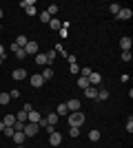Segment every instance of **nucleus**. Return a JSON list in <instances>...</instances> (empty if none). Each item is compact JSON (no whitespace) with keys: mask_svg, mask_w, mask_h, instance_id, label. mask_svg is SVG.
<instances>
[{"mask_svg":"<svg viewBox=\"0 0 133 148\" xmlns=\"http://www.w3.org/2000/svg\"><path fill=\"white\" fill-rule=\"evenodd\" d=\"M33 62H36L38 66H47V64H49V60H47L44 53H36V56H33Z\"/></svg>","mask_w":133,"mask_h":148,"instance_id":"10","label":"nucleus"},{"mask_svg":"<svg viewBox=\"0 0 133 148\" xmlns=\"http://www.w3.org/2000/svg\"><path fill=\"white\" fill-rule=\"evenodd\" d=\"M49 27H51V29H53V31H60V27H62V22H60V20H58V18H51Z\"/></svg>","mask_w":133,"mask_h":148,"instance_id":"20","label":"nucleus"},{"mask_svg":"<svg viewBox=\"0 0 133 148\" xmlns=\"http://www.w3.org/2000/svg\"><path fill=\"white\" fill-rule=\"evenodd\" d=\"M2 124H5V126H13V124H16V115H7Z\"/></svg>","mask_w":133,"mask_h":148,"instance_id":"25","label":"nucleus"},{"mask_svg":"<svg viewBox=\"0 0 133 148\" xmlns=\"http://www.w3.org/2000/svg\"><path fill=\"white\" fill-rule=\"evenodd\" d=\"M11 128H13V130H22V128H25V124H20V122H16V124H13V126H11Z\"/></svg>","mask_w":133,"mask_h":148,"instance_id":"40","label":"nucleus"},{"mask_svg":"<svg viewBox=\"0 0 133 148\" xmlns=\"http://www.w3.org/2000/svg\"><path fill=\"white\" fill-rule=\"evenodd\" d=\"M133 56H131V51H122V62H131Z\"/></svg>","mask_w":133,"mask_h":148,"instance_id":"30","label":"nucleus"},{"mask_svg":"<svg viewBox=\"0 0 133 148\" xmlns=\"http://www.w3.org/2000/svg\"><path fill=\"white\" fill-rule=\"evenodd\" d=\"M25 53H27V56H36V53H38V42L29 40V42H27V47H25Z\"/></svg>","mask_w":133,"mask_h":148,"instance_id":"8","label":"nucleus"},{"mask_svg":"<svg viewBox=\"0 0 133 148\" xmlns=\"http://www.w3.org/2000/svg\"><path fill=\"white\" fill-rule=\"evenodd\" d=\"M13 56L18 58V60H25V58H27V53H25V49H16V51H13Z\"/></svg>","mask_w":133,"mask_h":148,"instance_id":"27","label":"nucleus"},{"mask_svg":"<svg viewBox=\"0 0 133 148\" xmlns=\"http://www.w3.org/2000/svg\"><path fill=\"white\" fill-rule=\"evenodd\" d=\"M49 144H51V146H60V144H62V135H60L58 130L49 133Z\"/></svg>","mask_w":133,"mask_h":148,"instance_id":"5","label":"nucleus"},{"mask_svg":"<svg viewBox=\"0 0 133 148\" xmlns=\"http://www.w3.org/2000/svg\"><path fill=\"white\" fill-rule=\"evenodd\" d=\"M40 20H42L44 25H49V22H51V16H49L47 11H40Z\"/></svg>","mask_w":133,"mask_h":148,"instance_id":"26","label":"nucleus"},{"mask_svg":"<svg viewBox=\"0 0 133 148\" xmlns=\"http://www.w3.org/2000/svg\"><path fill=\"white\" fill-rule=\"evenodd\" d=\"M40 113H36V111H31V113H27V122H31V124H38L40 122Z\"/></svg>","mask_w":133,"mask_h":148,"instance_id":"14","label":"nucleus"},{"mask_svg":"<svg viewBox=\"0 0 133 148\" xmlns=\"http://www.w3.org/2000/svg\"><path fill=\"white\" fill-rule=\"evenodd\" d=\"M9 102H11V97H9V93H0V104H2V106H7Z\"/></svg>","mask_w":133,"mask_h":148,"instance_id":"21","label":"nucleus"},{"mask_svg":"<svg viewBox=\"0 0 133 148\" xmlns=\"http://www.w3.org/2000/svg\"><path fill=\"white\" fill-rule=\"evenodd\" d=\"M27 42H29V38H27L25 33H20V36L16 38V42H13V44H16L18 49H25V47H27Z\"/></svg>","mask_w":133,"mask_h":148,"instance_id":"13","label":"nucleus"},{"mask_svg":"<svg viewBox=\"0 0 133 148\" xmlns=\"http://www.w3.org/2000/svg\"><path fill=\"white\" fill-rule=\"evenodd\" d=\"M64 113H69L67 111V104H60L58 106V115H64Z\"/></svg>","mask_w":133,"mask_h":148,"instance_id":"38","label":"nucleus"},{"mask_svg":"<svg viewBox=\"0 0 133 148\" xmlns=\"http://www.w3.org/2000/svg\"><path fill=\"white\" fill-rule=\"evenodd\" d=\"M11 139H13V144H16V146H20V144H25V139H27V137H25V133H22V130H16Z\"/></svg>","mask_w":133,"mask_h":148,"instance_id":"12","label":"nucleus"},{"mask_svg":"<svg viewBox=\"0 0 133 148\" xmlns=\"http://www.w3.org/2000/svg\"><path fill=\"white\" fill-rule=\"evenodd\" d=\"M0 29H2V25H0Z\"/></svg>","mask_w":133,"mask_h":148,"instance_id":"46","label":"nucleus"},{"mask_svg":"<svg viewBox=\"0 0 133 148\" xmlns=\"http://www.w3.org/2000/svg\"><path fill=\"white\" fill-rule=\"evenodd\" d=\"M47 13H49L51 18H53V16L58 13V5H49V7H47Z\"/></svg>","mask_w":133,"mask_h":148,"instance_id":"29","label":"nucleus"},{"mask_svg":"<svg viewBox=\"0 0 133 148\" xmlns=\"http://www.w3.org/2000/svg\"><path fill=\"white\" fill-rule=\"evenodd\" d=\"M33 5H36L33 0H22V2H20V7H25V9H27V7H33Z\"/></svg>","mask_w":133,"mask_h":148,"instance_id":"37","label":"nucleus"},{"mask_svg":"<svg viewBox=\"0 0 133 148\" xmlns=\"http://www.w3.org/2000/svg\"><path fill=\"white\" fill-rule=\"evenodd\" d=\"M9 97H11V99H18V97H22V93H20L18 88H13V91L9 93Z\"/></svg>","mask_w":133,"mask_h":148,"instance_id":"31","label":"nucleus"},{"mask_svg":"<svg viewBox=\"0 0 133 148\" xmlns=\"http://www.w3.org/2000/svg\"><path fill=\"white\" fill-rule=\"evenodd\" d=\"M25 77H29V75H27V71H25V69H13V73H11V80L20 82V80H25Z\"/></svg>","mask_w":133,"mask_h":148,"instance_id":"7","label":"nucleus"},{"mask_svg":"<svg viewBox=\"0 0 133 148\" xmlns=\"http://www.w3.org/2000/svg\"><path fill=\"white\" fill-rule=\"evenodd\" d=\"M0 20H2V9H0Z\"/></svg>","mask_w":133,"mask_h":148,"instance_id":"45","label":"nucleus"},{"mask_svg":"<svg viewBox=\"0 0 133 148\" xmlns=\"http://www.w3.org/2000/svg\"><path fill=\"white\" fill-rule=\"evenodd\" d=\"M100 137H102L100 130H89V139L91 142H100Z\"/></svg>","mask_w":133,"mask_h":148,"instance_id":"19","label":"nucleus"},{"mask_svg":"<svg viewBox=\"0 0 133 148\" xmlns=\"http://www.w3.org/2000/svg\"><path fill=\"white\" fill-rule=\"evenodd\" d=\"M0 58H5V47L0 44Z\"/></svg>","mask_w":133,"mask_h":148,"instance_id":"42","label":"nucleus"},{"mask_svg":"<svg viewBox=\"0 0 133 148\" xmlns=\"http://www.w3.org/2000/svg\"><path fill=\"white\" fill-rule=\"evenodd\" d=\"M78 86H80V88L84 91V88H87V86H91V84H89V80H87V77H78Z\"/></svg>","mask_w":133,"mask_h":148,"instance_id":"23","label":"nucleus"},{"mask_svg":"<svg viewBox=\"0 0 133 148\" xmlns=\"http://www.w3.org/2000/svg\"><path fill=\"white\" fill-rule=\"evenodd\" d=\"M38 130H40L38 124L27 122V124H25V128H22V133H25V137H36V135H38Z\"/></svg>","mask_w":133,"mask_h":148,"instance_id":"2","label":"nucleus"},{"mask_svg":"<svg viewBox=\"0 0 133 148\" xmlns=\"http://www.w3.org/2000/svg\"><path fill=\"white\" fill-rule=\"evenodd\" d=\"M69 135H71V137H78V135H80V128H73V126H71Z\"/></svg>","mask_w":133,"mask_h":148,"instance_id":"39","label":"nucleus"},{"mask_svg":"<svg viewBox=\"0 0 133 148\" xmlns=\"http://www.w3.org/2000/svg\"><path fill=\"white\" fill-rule=\"evenodd\" d=\"M127 130L133 133V117H131V115H129V119H127Z\"/></svg>","mask_w":133,"mask_h":148,"instance_id":"36","label":"nucleus"},{"mask_svg":"<svg viewBox=\"0 0 133 148\" xmlns=\"http://www.w3.org/2000/svg\"><path fill=\"white\" fill-rule=\"evenodd\" d=\"M84 95H87L89 99H95V97H98V88H95V86H87V88H84Z\"/></svg>","mask_w":133,"mask_h":148,"instance_id":"15","label":"nucleus"},{"mask_svg":"<svg viewBox=\"0 0 133 148\" xmlns=\"http://www.w3.org/2000/svg\"><path fill=\"white\" fill-rule=\"evenodd\" d=\"M87 80H89V84H91V86H95V88H98V86L102 84V75L98 73V71H91V75H89Z\"/></svg>","mask_w":133,"mask_h":148,"instance_id":"4","label":"nucleus"},{"mask_svg":"<svg viewBox=\"0 0 133 148\" xmlns=\"http://www.w3.org/2000/svg\"><path fill=\"white\" fill-rule=\"evenodd\" d=\"M2 62H5V58H0V64H2Z\"/></svg>","mask_w":133,"mask_h":148,"instance_id":"44","label":"nucleus"},{"mask_svg":"<svg viewBox=\"0 0 133 148\" xmlns=\"http://www.w3.org/2000/svg\"><path fill=\"white\" fill-rule=\"evenodd\" d=\"M67 111L69 113H78L80 111V99H69V102H67Z\"/></svg>","mask_w":133,"mask_h":148,"instance_id":"9","label":"nucleus"},{"mask_svg":"<svg viewBox=\"0 0 133 148\" xmlns=\"http://www.w3.org/2000/svg\"><path fill=\"white\" fill-rule=\"evenodd\" d=\"M120 9H122V7L118 5V2H111V5H109V11L113 13V16H118V11H120Z\"/></svg>","mask_w":133,"mask_h":148,"instance_id":"22","label":"nucleus"},{"mask_svg":"<svg viewBox=\"0 0 133 148\" xmlns=\"http://www.w3.org/2000/svg\"><path fill=\"white\" fill-rule=\"evenodd\" d=\"M2 133H5V137H13V133H16V130H13L11 126H5V130H2Z\"/></svg>","mask_w":133,"mask_h":148,"instance_id":"33","label":"nucleus"},{"mask_svg":"<svg viewBox=\"0 0 133 148\" xmlns=\"http://www.w3.org/2000/svg\"><path fill=\"white\" fill-rule=\"evenodd\" d=\"M44 56H47V60H49V64H51V62H53V60H56V58H58V53H56V51H53V49H51V51H47Z\"/></svg>","mask_w":133,"mask_h":148,"instance_id":"28","label":"nucleus"},{"mask_svg":"<svg viewBox=\"0 0 133 148\" xmlns=\"http://www.w3.org/2000/svg\"><path fill=\"white\" fill-rule=\"evenodd\" d=\"M29 84H31L33 88H40V86H44V80H42V75H31V77H29Z\"/></svg>","mask_w":133,"mask_h":148,"instance_id":"6","label":"nucleus"},{"mask_svg":"<svg viewBox=\"0 0 133 148\" xmlns=\"http://www.w3.org/2000/svg\"><path fill=\"white\" fill-rule=\"evenodd\" d=\"M22 111H25V113H31V111H33V106H31V104H29V102H27V104H25V106H22Z\"/></svg>","mask_w":133,"mask_h":148,"instance_id":"41","label":"nucleus"},{"mask_svg":"<svg viewBox=\"0 0 133 148\" xmlns=\"http://www.w3.org/2000/svg\"><path fill=\"white\" fill-rule=\"evenodd\" d=\"M16 122H20V124H27V113H25V111H20L18 115H16Z\"/></svg>","mask_w":133,"mask_h":148,"instance_id":"24","label":"nucleus"},{"mask_svg":"<svg viewBox=\"0 0 133 148\" xmlns=\"http://www.w3.org/2000/svg\"><path fill=\"white\" fill-rule=\"evenodd\" d=\"M58 117H60V115H58V113H49V115H47V124H51V126H56V122H58Z\"/></svg>","mask_w":133,"mask_h":148,"instance_id":"17","label":"nucleus"},{"mask_svg":"<svg viewBox=\"0 0 133 148\" xmlns=\"http://www.w3.org/2000/svg\"><path fill=\"white\" fill-rule=\"evenodd\" d=\"M80 75H82V77H89V75H91V69H89V66L80 69Z\"/></svg>","mask_w":133,"mask_h":148,"instance_id":"35","label":"nucleus"},{"mask_svg":"<svg viewBox=\"0 0 133 148\" xmlns=\"http://www.w3.org/2000/svg\"><path fill=\"white\" fill-rule=\"evenodd\" d=\"M95 99H100V102L109 99V91H107V88H98V97H95Z\"/></svg>","mask_w":133,"mask_h":148,"instance_id":"18","label":"nucleus"},{"mask_svg":"<svg viewBox=\"0 0 133 148\" xmlns=\"http://www.w3.org/2000/svg\"><path fill=\"white\" fill-rule=\"evenodd\" d=\"M84 119L87 117H84V113H80V111L78 113H69V126H73V128H80V126L84 124Z\"/></svg>","mask_w":133,"mask_h":148,"instance_id":"1","label":"nucleus"},{"mask_svg":"<svg viewBox=\"0 0 133 148\" xmlns=\"http://www.w3.org/2000/svg\"><path fill=\"white\" fill-rule=\"evenodd\" d=\"M16 148H25V144H20V146H16Z\"/></svg>","mask_w":133,"mask_h":148,"instance_id":"43","label":"nucleus"},{"mask_svg":"<svg viewBox=\"0 0 133 148\" xmlns=\"http://www.w3.org/2000/svg\"><path fill=\"white\" fill-rule=\"evenodd\" d=\"M69 71H71L73 75H78V73H80V66H78V62H76V64H69Z\"/></svg>","mask_w":133,"mask_h":148,"instance_id":"32","label":"nucleus"},{"mask_svg":"<svg viewBox=\"0 0 133 148\" xmlns=\"http://www.w3.org/2000/svg\"><path fill=\"white\" fill-rule=\"evenodd\" d=\"M131 44H133V40H131L129 36L120 38V49H122V51H131Z\"/></svg>","mask_w":133,"mask_h":148,"instance_id":"11","label":"nucleus"},{"mask_svg":"<svg viewBox=\"0 0 133 148\" xmlns=\"http://www.w3.org/2000/svg\"><path fill=\"white\" fill-rule=\"evenodd\" d=\"M40 75H42V80H44V82H47V80H51V77H53V69H51V66H47V69H44V71H42Z\"/></svg>","mask_w":133,"mask_h":148,"instance_id":"16","label":"nucleus"},{"mask_svg":"<svg viewBox=\"0 0 133 148\" xmlns=\"http://www.w3.org/2000/svg\"><path fill=\"white\" fill-rule=\"evenodd\" d=\"M25 11H27V16H36V13H38V9H36V5H33V7H27Z\"/></svg>","mask_w":133,"mask_h":148,"instance_id":"34","label":"nucleus"},{"mask_svg":"<svg viewBox=\"0 0 133 148\" xmlns=\"http://www.w3.org/2000/svg\"><path fill=\"white\" fill-rule=\"evenodd\" d=\"M118 20H122V22H127V20H131L133 18V11L129 9V7H122L120 11H118V16H115Z\"/></svg>","mask_w":133,"mask_h":148,"instance_id":"3","label":"nucleus"}]
</instances>
